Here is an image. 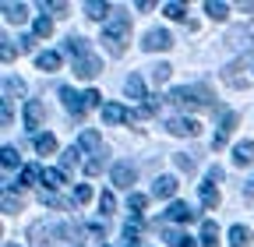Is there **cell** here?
I'll return each instance as SVG.
<instances>
[{
    "instance_id": "obj_1",
    "label": "cell",
    "mask_w": 254,
    "mask_h": 247,
    "mask_svg": "<svg viewBox=\"0 0 254 247\" xmlns=\"http://www.w3.org/2000/svg\"><path fill=\"white\" fill-rule=\"evenodd\" d=\"M127 36H131V18H127V14H113V18L103 25V43L110 46V53H113V57H120V53H124Z\"/></svg>"
},
{
    "instance_id": "obj_2",
    "label": "cell",
    "mask_w": 254,
    "mask_h": 247,
    "mask_svg": "<svg viewBox=\"0 0 254 247\" xmlns=\"http://www.w3.org/2000/svg\"><path fill=\"white\" fill-rule=\"evenodd\" d=\"M170 103H177L184 110H205V106H212V96L201 85H180V88L170 92Z\"/></svg>"
},
{
    "instance_id": "obj_3",
    "label": "cell",
    "mask_w": 254,
    "mask_h": 247,
    "mask_svg": "<svg viewBox=\"0 0 254 247\" xmlns=\"http://www.w3.org/2000/svg\"><path fill=\"white\" fill-rule=\"evenodd\" d=\"M222 81H226L230 88H247L254 81V53L247 60H237V64H230L226 71H222Z\"/></svg>"
},
{
    "instance_id": "obj_4",
    "label": "cell",
    "mask_w": 254,
    "mask_h": 247,
    "mask_svg": "<svg viewBox=\"0 0 254 247\" xmlns=\"http://www.w3.org/2000/svg\"><path fill=\"white\" fill-rule=\"evenodd\" d=\"M60 99H64V106H67L71 117H85V110H88V96H85V92H74L71 85H64Z\"/></svg>"
},
{
    "instance_id": "obj_5",
    "label": "cell",
    "mask_w": 254,
    "mask_h": 247,
    "mask_svg": "<svg viewBox=\"0 0 254 247\" xmlns=\"http://www.w3.org/2000/svg\"><path fill=\"white\" fill-rule=\"evenodd\" d=\"M166 131H170V134H180V138H194V134L201 131V124L190 120V117H173V120L166 124Z\"/></svg>"
},
{
    "instance_id": "obj_6",
    "label": "cell",
    "mask_w": 254,
    "mask_h": 247,
    "mask_svg": "<svg viewBox=\"0 0 254 247\" xmlns=\"http://www.w3.org/2000/svg\"><path fill=\"white\" fill-rule=\"evenodd\" d=\"M233 127H237V113H233V110H226V113H222V120H219V131H215V138H212V148H222V145H226Z\"/></svg>"
},
{
    "instance_id": "obj_7",
    "label": "cell",
    "mask_w": 254,
    "mask_h": 247,
    "mask_svg": "<svg viewBox=\"0 0 254 247\" xmlns=\"http://www.w3.org/2000/svg\"><path fill=\"white\" fill-rule=\"evenodd\" d=\"M99 71H103V60L95 57V53H88V57L74 60V74H78V78H95Z\"/></svg>"
},
{
    "instance_id": "obj_8",
    "label": "cell",
    "mask_w": 254,
    "mask_h": 247,
    "mask_svg": "<svg viewBox=\"0 0 254 247\" xmlns=\"http://www.w3.org/2000/svg\"><path fill=\"white\" fill-rule=\"evenodd\" d=\"M148 53H155V50H170L173 46V39H170V32H166V28H152V32L145 36V43H141Z\"/></svg>"
},
{
    "instance_id": "obj_9",
    "label": "cell",
    "mask_w": 254,
    "mask_h": 247,
    "mask_svg": "<svg viewBox=\"0 0 254 247\" xmlns=\"http://www.w3.org/2000/svg\"><path fill=\"white\" fill-rule=\"evenodd\" d=\"M177 177H170V173H163V177H155V184H152V194L155 198H173L177 194Z\"/></svg>"
},
{
    "instance_id": "obj_10",
    "label": "cell",
    "mask_w": 254,
    "mask_h": 247,
    "mask_svg": "<svg viewBox=\"0 0 254 247\" xmlns=\"http://www.w3.org/2000/svg\"><path fill=\"white\" fill-rule=\"evenodd\" d=\"M43 117H46V106H43V103H36V99L25 103V127H28V131H36L39 124H43Z\"/></svg>"
},
{
    "instance_id": "obj_11",
    "label": "cell",
    "mask_w": 254,
    "mask_h": 247,
    "mask_svg": "<svg viewBox=\"0 0 254 247\" xmlns=\"http://www.w3.org/2000/svg\"><path fill=\"white\" fill-rule=\"evenodd\" d=\"M166 219H170V223H190V219H194V208H190L187 201H170Z\"/></svg>"
},
{
    "instance_id": "obj_12",
    "label": "cell",
    "mask_w": 254,
    "mask_h": 247,
    "mask_svg": "<svg viewBox=\"0 0 254 247\" xmlns=\"http://www.w3.org/2000/svg\"><path fill=\"white\" fill-rule=\"evenodd\" d=\"M78 148H85V152H92V156H103V138L95 134L92 127H85L81 134H78Z\"/></svg>"
},
{
    "instance_id": "obj_13",
    "label": "cell",
    "mask_w": 254,
    "mask_h": 247,
    "mask_svg": "<svg viewBox=\"0 0 254 247\" xmlns=\"http://www.w3.org/2000/svg\"><path fill=\"white\" fill-rule=\"evenodd\" d=\"M134 166L131 163H117L113 166V184H117V187H127V191H131V184H134Z\"/></svg>"
},
{
    "instance_id": "obj_14",
    "label": "cell",
    "mask_w": 254,
    "mask_h": 247,
    "mask_svg": "<svg viewBox=\"0 0 254 247\" xmlns=\"http://www.w3.org/2000/svg\"><path fill=\"white\" fill-rule=\"evenodd\" d=\"M85 14L88 18H95V21H110L113 14H110V4H106V0H85Z\"/></svg>"
},
{
    "instance_id": "obj_15",
    "label": "cell",
    "mask_w": 254,
    "mask_h": 247,
    "mask_svg": "<svg viewBox=\"0 0 254 247\" xmlns=\"http://www.w3.org/2000/svg\"><path fill=\"white\" fill-rule=\"evenodd\" d=\"M131 117H134V113L124 110L120 103H106V106H103V120H106V124H124V120H131Z\"/></svg>"
},
{
    "instance_id": "obj_16",
    "label": "cell",
    "mask_w": 254,
    "mask_h": 247,
    "mask_svg": "<svg viewBox=\"0 0 254 247\" xmlns=\"http://www.w3.org/2000/svg\"><path fill=\"white\" fill-rule=\"evenodd\" d=\"M36 67L46 71V74L57 71V67H60V53H57V50H43V53H36Z\"/></svg>"
},
{
    "instance_id": "obj_17",
    "label": "cell",
    "mask_w": 254,
    "mask_h": 247,
    "mask_svg": "<svg viewBox=\"0 0 254 247\" xmlns=\"http://www.w3.org/2000/svg\"><path fill=\"white\" fill-rule=\"evenodd\" d=\"M64 53L74 57V60H81V57H88V43H85L81 36H67V43H64Z\"/></svg>"
},
{
    "instance_id": "obj_18",
    "label": "cell",
    "mask_w": 254,
    "mask_h": 247,
    "mask_svg": "<svg viewBox=\"0 0 254 247\" xmlns=\"http://www.w3.org/2000/svg\"><path fill=\"white\" fill-rule=\"evenodd\" d=\"M233 163H237V166H251V163H254V141H240V145L233 148Z\"/></svg>"
},
{
    "instance_id": "obj_19",
    "label": "cell",
    "mask_w": 254,
    "mask_h": 247,
    "mask_svg": "<svg viewBox=\"0 0 254 247\" xmlns=\"http://www.w3.org/2000/svg\"><path fill=\"white\" fill-rule=\"evenodd\" d=\"M25 18H28V7H25V4H11V0L4 4V21H11V25H21Z\"/></svg>"
},
{
    "instance_id": "obj_20",
    "label": "cell",
    "mask_w": 254,
    "mask_h": 247,
    "mask_svg": "<svg viewBox=\"0 0 254 247\" xmlns=\"http://www.w3.org/2000/svg\"><path fill=\"white\" fill-rule=\"evenodd\" d=\"M215 240H219V226H215V219H205V223H201L198 244H201V247H215Z\"/></svg>"
},
{
    "instance_id": "obj_21",
    "label": "cell",
    "mask_w": 254,
    "mask_h": 247,
    "mask_svg": "<svg viewBox=\"0 0 254 247\" xmlns=\"http://www.w3.org/2000/svg\"><path fill=\"white\" fill-rule=\"evenodd\" d=\"M18 96H25V81L21 78H4V103H11V99H18Z\"/></svg>"
},
{
    "instance_id": "obj_22",
    "label": "cell",
    "mask_w": 254,
    "mask_h": 247,
    "mask_svg": "<svg viewBox=\"0 0 254 247\" xmlns=\"http://www.w3.org/2000/svg\"><path fill=\"white\" fill-rule=\"evenodd\" d=\"M43 184H46V191H57L60 184H67V177H64V170H50V166H43Z\"/></svg>"
},
{
    "instance_id": "obj_23",
    "label": "cell",
    "mask_w": 254,
    "mask_h": 247,
    "mask_svg": "<svg viewBox=\"0 0 254 247\" xmlns=\"http://www.w3.org/2000/svg\"><path fill=\"white\" fill-rule=\"evenodd\" d=\"M247 244H251V230L240 226V223L230 226V247H247Z\"/></svg>"
},
{
    "instance_id": "obj_24",
    "label": "cell",
    "mask_w": 254,
    "mask_h": 247,
    "mask_svg": "<svg viewBox=\"0 0 254 247\" xmlns=\"http://www.w3.org/2000/svg\"><path fill=\"white\" fill-rule=\"evenodd\" d=\"M32 145H36L39 156H50V152H57V138H53V134H36V138H32Z\"/></svg>"
},
{
    "instance_id": "obj_25",
    "label": "cell",
    "mask_w": 254,
    "mask_h": 247,
    "mask_svg": "<svg viewBox=\"0 0 254 247\" xmlns=\"http://www.w3.org/2000/svg\"><path fill=\"white\" fill-rule=\"evenodd\" d=\"M124 88H127V96H131V99H148V96H145V81H141L138 74L127 78V81H124Z\"/></svg>"
},
{
    "instance_id": "obj_26",
    "label": "cell",
    "mask_w": 254,
    "mask_h": 247,
    "mask_svg": "<svg viewBox=\"0 0 254 247\" xmlns=\"http://www.w3.org/2000/svg\"><path fill=\"white\" fill-rule=\"evenodd\" d=\"M166 240H170V247H201L194 237H187V233H177V230H166Z\"/></svg>"
},
{
    "instance_id": "obj_27",
    "label": "cell",
    "mask_w": 254,
    "mask_h": 247,
    "mask_svg": "<svg viewBox=\"0 0 254 247\" xmlns=\"http://www.w3.org/2000/svg\"><path fill=\"white\" fill-rule=\"evenodd\" d=\"M205 14H208L212 21H222V18L230 14V7L222 4V0H208V4H205Z\"/></svg>"
},
{
    "instance_id": "obj_28",
    "label": "cell",
    "mask_w": 254,
    "mask_h": 247,
    "mask_svg": "<svg viewBox=\"0 0 254 247\" xmlns=\"http://www.w3.org/2000/svg\"><path fill=\"white\" fill-rule=\"evenodd\" d=\"M78 159H81V148H74V145H71V148L60 156V170H64V173H67V170H74V166H78Z\"/></svg>"
},
{
    "instance_id": "obj_29",
    "label": "cell",
    "mask_w": 254,
    "mask_h": 247,
    "mask_svg": "<svg viewBox=\"0 0 254 247\" xmlns=\"http://www.w3.org/2000/svg\"><path fill=\"white\" fill-rule=\"evenodd\" d=\"M201 205L205 208H215L219 205V191H215V184H208V180L201 184Z\"/></svg>"
},
{
    "instance_id": "obj_30",
    "label": "cell",
    "mask_w": 254,
    "mask_h": 247,
    "mask_svg": "<svg viewBox=\"0 0 254 247\" xmlns=\"http://www.w3.org/2000/svg\"><path fill=\"white\" fill-rule=\"evenodd\" d=\"M0 163H4V173H11L18 166V148L14 145H4V152H0Z\"/></svg>"
},
{
    "instance_id": "obj_31",
    "label": "cell",
    "mask_w": 254,
    "mask_h": 247,
    "mask_svg": "<svg viewBox=\"0 0 254 247\" xmlns=\"http://www.w3.org/2000/svg\"><path fill=\"white\" fill-rule=\"evenodd\" d=\"M36 180H43V166H25V170H21V177H18L21 187H25V184H36Z\"/></svg>"
},
{
    "instance_id": "obj_32",
    "label": "cell",
    "mask_w": 254,
    "mask_h": 247,
    "mask_svg": "<svg viewBox=\"0 0 254 247\" xmlns=\"http://www.w3.org/2000/svg\"><path fill=\"white\" fill-rule=\"evenodd\" d=\"M163 14H166V18H173V21H184V18H187V7H184V4H177V0H170V4L163 7Z\"/></svg>"
},
{
    "instance_id": "obj_33",
    "label": "cell",
    "mask_w": 254,
    "mask_h": 247,
    "mask_svg": "<svg viewBox=\"0 0 254 247\" xmlns=\"http://www.w3.org/2000/svg\"><path fill=\"white\" fill-rule=\"evenodd\" d=\"M138 233H141V219L134 215V219H127V223H124V237H127V244H134Z\"/></svg>"
},
{
    "instance_id": "obj_34",
    "label": "cell",
    "mask_w": 254,
    "mask_h": 247,
    "mask_svg": "<svg viewBox=\"0 0 254 247\" xmlns=\"http://www.w3.org/2000/svg\"><path fill=\"white\" fill-rule=\"evenodd\" d=\"M71 201H74V205L92 201V187H88V184H78V187H74V194H71Z\"/></svg>"
},
{
    "instance_id": "obj_35",
    "label": "cell",
    "mask_w": 254,
    "mask_h": 247,
    "mask_svg": "<svg viewBox=\"0 0 254 247\" xmlns=\"http://www.w3.org/2000/svg\"><path fill=\"white\" fill-rule=\"evenodd\" d=\"M173 159H177V166H180V170H187V173H190V170H194V166H198V159H194V156H190V152H177V156H173Z\"/></svg>"
},
{
    "instance_id": "obj_36",
    "label": "cell",
    "mask_w": 254,
    "mask_h": 247,
    "mask_svg": "<svg viewBox=\"0 0 254 247\" xmlns=\"http://www.w3.org/2000/svg\"><path fill=\"white\" fill-rule=\"evenodd\" d=\"M113 208H117V198H113L110 191H103V194H99V212H103V215H110Z\"/></svg>"
},
{
    "instance_id": "obj_37",
    "label": "cell",
    "mask_w": 254,
    "mask_h": 247,
    "mask_svg": "<svg viewBox=\"0 0 254 247\" xmlns=\"http://www.w3.org/2000/svg\"><path fill=\"white\" fill-rule=\"evenodd\" d=\"M170 74H173V67H170V64H155V67H152V78H155V85H163Z\"/></svg>"
},
{
    "instance_id": "obj_38",
    "label": "cell",
    "mask_w": 254,
    "mask_h": 247,
    "mask_svg": "<svg viewBox=\"0 0 254 247\" xmlns=\"http://www.w3.org/2000/svg\"><path fill=\"white\" fill-rule=\"evenodd\" d=\"M50 32H53V21H50L46 14H43V18H36V36H39V39H46Z\"/></svg>"
},
{
    "instance_id": "obj_39",
    "label": "cell",
    "mask_w": 254,
    "mask_h": 247,
    "mask_svg": "<svg viewBox=\"0 0 254 247\" xmlns=\"http://www.w3.org/2000/svg\"><path fill=\"white\" fill-rule=\"evenodd\" d=\"M39 201H43V205H53V208H64V198H60L57 191H43Z\"/></svg>"
},
{
    "instance_id": "obj_40",
    "label": "cell",
    "mask_w": 254,
    "mask_h": 247,
    "mask_svg": "<svg viewBox=\"0 0 254 247\" xmlns=\"http://www.w3.org/2000/svg\"><path fill=\"white\" fill-rule=\"evenodd\" d=\"M145 205H148V198H145V194H138V191H134L131 198H127V208H131V212H141Z\"/></svg>"
},
{
    "instance_id": "obj_41",
    "label": "cell",
    "mask_w": 254,
    "mask_h": 247,
    "mask_svg": "<svg viewBox=\"0 0 254 247\" xmlns=\"http://www.w3.org/2000/svg\"><path fill=\"white\" fill-rule=\"evenodd\" d=\"M4 212H21V198H14L11 191H4Z\"/></svg>"
},
{
    "instance_id": "obj_42",
    "label": "cell",
    "mask_w": 254,
    "mask_h": 247,
    "mask_svg": "<svg viewBox=\"0 0 254 247\" xmlns=\"http://www.w3.org/2000/svg\"><path fill=\"white\" fill-rule=\"evenodd\" d=\"M205 180H208V184H219V180H222V166H208Z\"/></svg>"
},
{
    "instance_id": "obj_43",
    "label": "cell",
    "mask_w": 254,
    "mask_h": 247,
    "mask_svg": "<svg viewBox=\"0 0 254 247\" xmlns=\"http://www.w3.org/2000/svg\"><path fill=\"white\" fill-rule=\"evenodd\" d=\"M0 120H4V127H11V120H14V110H11V103H4V110H0Z\"/></svg>"
},
{
    "instance_id": "obj_44",
    "label": "cell",
    "mask_w": 254,
    "mask_h": 247,
    "mask_svg": "<svg viewBox=\"0 0 254 247\" xmlns=\"http://www.w3.org/2000/svg\"><path fill=\"white\" fill-rule=\"evenodd\" d=\"M88 233H92V237H103V233H106V223H99V219L88 223Z\"/></svg>"
},
{
    "instance_id": "obj_45",
    "label": "cell",
    "mask_w": 254,
    "mask_h": 247,
    "mask_svg": "<svg viewBox=\"0 0 254 247\" xmlns=\"http://www.w3.org/2000/svg\"><path fill=\"white\" fill-rule=\"evenodd\" d=\"M0 43H4V46H0V57H4V60H11V57H14V46H11V39H0Z\"/></svg>"
},
{
    "instance_id": "obj_46",
    "label": "cell",
    "mask_w": 254,
    "mask_h": 247,
    "mask_svg": "<svg viewBox=\"0 0 254 247\" xmlns=\"http://www.w3.org/2000/svg\"><path fill=\"white\" fill-rule=\"evenodd\" d=\"M99 170H103V159H88V163H85V173H92V177L99 173Z\"/></svg>"
},
{
    "instance_id": "obj_47",
    "label": "cell",
    "mask_w": 254,
    "mask_h": 247,
    "mask_svg": "<svg viewBox=\"0 0 254 247\" xmlns=\"http://www.w3.org/2000/svg\"><path fill=\"white\" fill-rule=\"evenodd\" d=\"M85 96H88V106H99V103H103V96H99V92H95V88H88Z\"/></svg>"
},
{
    "instance_id": "obj_48",
    "label": "cell",
    "mask_w": 254,
    "mask_h": 247,
    "mask_svg": "<svg viewBox=\"0 0 254 247\" xmlns=\"http://www.w3.org/2000/svg\"><path fill=\"white\" fill-rule=\"evenodd\" d=\"M32 43H36V39H32V36H21V39H18V50L25 53V50H32Z\"/></svg>"
},
{
    "instance_id": "obj_49",
    "label": "cell",
    "mask_w": 254,
    "mask_h": 247,
    "mask_svg": "<svg viewBox=\"0 0 254 247\" xmlns=\"http://www.w3.org/2000/svg\"><path fill=\"white\" fill-rule=\"evenodd\" d=\"M4 247H18V244H11V240H7V244H4Z\"/></svg>"
}]
</instances>
